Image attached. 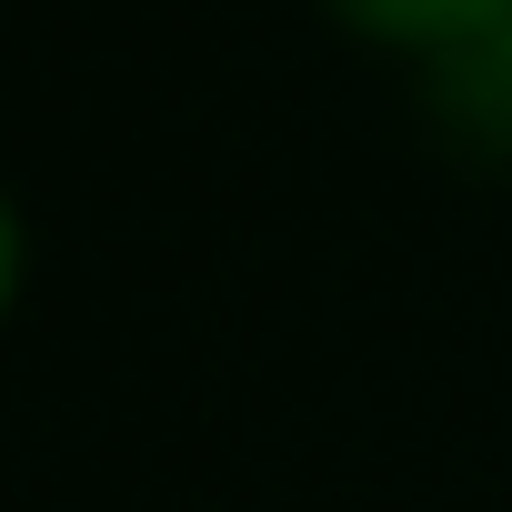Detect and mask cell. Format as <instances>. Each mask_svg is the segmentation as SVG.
Listing matches in <instances>:
<instances>
[{
  "instance_id": "obj_1",
  "label": "cell",
  "mask_w": 512,
  "mask_h": 512,
  "mask_svg": "<svg viewBox=\"0 0 512 512\" xmlns=\"http://www.w3.org/2000/svg\"><path fill=\"white\" fill-rule=\"evenodd\" d=\"M322 11L352 41H372V51L412 61V71H442V61H462V51L512 31V0H322Z\"/></svg>"
},
{
  "instance_id": "obj_2",
  "label": "cell",
  "mask_w": 512,
  "mask_h": 512,
  "mask_svg": "<svg viewBox=\"0 0 512 512\" xmlns=\"http://www.w3.org/2000/svg\"><path fill=\"white\" fill-rule=\"evenodd\" d=\"M422 81H432V111H442L452 141L512 151V31L482 41V51H462V61H442V71H422Z\"/></svg>"
},
{
  "instance_id": "obj_3",
  "label": "cell",
  "mask_w": 512,
  "mask_h": 512,
  "mask_svg": "<svg viewBox=\"0 0 512 512\" xmlns=\"http://www.w3.org/2000/svg\"><path fill=\"white\" fill-rule=\"evenodd\" d=\"M21 292H31V221H21V191L0 181V332H11Z\"/></svg>"
}]
</instances>
